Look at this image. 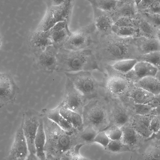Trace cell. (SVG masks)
Masks as SVG:
<instances>
[{"label":"cell","instance_id":"obj_1","mask_svg":"<svg viewBox=\"0 0 160 160\" xmlns=\"http://www.w3.org/2000/svg\"><path fill=\"white\" fill-rule=\"evenodd\" d=\"M90 48L104 74L103 68L106 66L123 59L138 60L141 55L135 38L120 37L113 32L102 36L98 35Z\"/></svg>","mask_w":160,"mask_h":160},{"label":"cell","instance_id":"obj_2","mask_svg":"<svg viewBox=\"0 0 160 160\" xmlns=\"http://www.w3.org/2000/svg\"><path fill=\"white\" fill-rule=\"evenodd\" d=\"M41 113L46 136V160H66L69 152L79 144L77 131H66Z\"/></svg>","mask_w":160,"mask_h":160},{"label":"cell","instance_id":"obj_3","mask_svg":"<svg viewBox=\"0 0 160 160\" xmlns=\"http://www.w3.org/2000/svg\"><path fill=\"white\" fill-rule=\"evenodd\" d=\"M56 71L65 73L83 71H99L102 72L96 58L90 48L78 51L58 49Z\"/></svg>","mask_w":160,"mask_h":160},{"label":"cell","instance_id":"obj_4","mask_svg":"<svg viewBox=\"0 0 160 160\" xmlns=\"http://www.w3.org/2000/svg\"><path fill=\"white\" fill-rule=\"evenodd\" d=\"M82 116L84 126H91L98 132L109 127L111 122L107 95L88 100L83 107Z\"/></svg>","mask_w":160,"mask_h":160},{"label":"cell","instance_id":"obj_5","mask_svg":"<svg viewBox=\"0 0 160 160\" xmlns=\"http://www.w3.org/2000/svg\"><path fill=\"white\" fill-rule=\"evenodd\" d=\"M64 74L87 101L96 97L106 95V92H103L106 91L103 82L97 80L92 71H83Z\"/></svg>","mask_w":160,"mask_h":160},{"label":"cell","instance_id":"obj_6","mask_svg":"<svg viewBox=\"0 0 160 160\" xmlns=\"http://www.w3.org/2000/svg\"><path fill=\"white\" fill-rule=\"evenodd\" d=\"M74 3V0H66L60 5L47 8L46 13L36 30L47 31L61 22H65L69 24Z\"/></svg>","mask_w":160,"mask_h":160},{"label":"cell","instance_id":"obj_7","mask_svg":"<svg viewBox=\"0 0 160 160\" xmlns=\"http://www.w3.org/2000/svg\"><path fill=\"white\" fill-rule=\"evenodd\" d=\"M93 23L72 32L63 48L70 50L78 51L90 48L98 37Z\"/></svg>","mask_w":160,"mask_h":160},{"label":"cell","instance_id":"obj_8","mask_svg":"<svg viewBox=\"0 0 160 160\" xmlns=\"http://www.w3.org/2000/svg\"><path fill=\"white\" fill-rule=\"evenodd\" d=\"M104 70L105 74L103 79L104 87L107 94L111 96L121 97L133 83L128 79L124 74L114 70L109 65L104 67Z\"/></svg>","mask_w":160,"mask_h":160},{"label":"cell","instance_id":"obj_9","mask_svg":"<svg viewBox=\"0 0 160 160\" xmlns=\"http://www.w3.org/2000/svg\"><path fill=\"white\" fill-rule=\"evenodd\" d=\"M41 117V112L32 109H28L23 115L21 123L28 147V160L38 159L36 155L34 140Z\"/></svg>","mask_w":160,"mask_h":160},{"label":"cell","instance_id":"obj_10","mask_svg":"<svg viewBox=\"0 0 160 160\" xmlns=\"http://www.w3.org/2000/svg\"><path fill=\"white\" fill-rule=\"evenodd\" d=\"M87 101L71 81L66 78L63 99L61 102L62 106L82 115L83 108Z\"/></svg>","mask_w":160,"mask_h":160},{"label":"cell","instance_id":"obj_11","mask_svg":"<svg viewBox=\"0 0 160 160\" xmlns=\"http://www.w3.org/2000/svg\"><path fill=\"white\" fill-rule=\"evenodd\" d=\"M19 89L11 75L6 72L0 74V106L3 107L14 102Z\"/></svg>","mask_w":160,"mask_h":160},{"label":"cell","instance_id":"obj_12","mask_svg":"<svg viewBox=\"0 0 160 160\" xmlns=\"http://www.w3.org/2000/svg\"><path fill=\"white\" fill-rule=\"evenodd\" d=\"M107 98L110 114V126L114 125L122 127L128 123L130 117L123 102L119 98L107 94Z\"/></svg>","mask_w":160,"mask_h":160},{"label":"cell","instance_id":"obj_13","mask_svg":"<svg viewBox=\"0 0 160 160\" xmlns=\"http://www.w3.org/2000/svg\"><path fill=\"white\" fill-rule=\"evenodd\" d=\"M28 144L24 136L22 124L18 129L15 133L13 141L9 154L6 158L7 160L27 159L29 155Z\"/></svg>","mask_w":160,"mask_h":160},{"label":"cell","instance_id":"obj_14","mask_svg":"<svg viewBox=\"0 0 160 160\" xmlns=\"http://www.w3.org/2000/svg\"><path fill=\"white\" fill-rule=\"evenodd\" d=\"M94 22L98 35L102 36L112 32V27L114 22L110 14L94 7Z\"/></svg>","mask_w":160,"mask_h":160},{"label":"cell","instance_id":"obj_15","mask_svg":"<svg viewBox=\"0 0 160 160\" xmlns=\"http://www.w3.org/2000/svg\"><path fill=\"white\" fill-rule=\"evenodd\" d=\"M58 49L52 45L37 56L38 66L42 71L48 73L56 71Z\"/></svg>","mask_w":160,"mask_h":160},{"label":"cell","instance_id":"obj_16","mask_svg":"<svg viewBox=\"0 0 160 160\" xmlns=\"http://www.w3.org/2000/svg\"><path fill=\"white\" fill-rule=\"evenodd\" d=\"M138 12L134 0H126L118 1L114 8L109 12L114 23L119 18L122 17L135 18Z\"/></svg>","mask_w":160,"mask_h":160},{"label":"cell","instance_id":"obj_17","mask_svg":"<svg viewBox=\"0 0 160 160\" xmlns=\"http://www.w3.org/2000/svg\"><path fill=\"white\" fill-rule=\"evenodd\" d=\"M28 43L32 51L37 56L48 47L52 45L49 36L46 32L36 30L30 36Z\"/></svg>","mask_w":160,"mask_h":160},{"label":"cell","instance_id":"obj_18","mask_svg":"<svg viewBox=\"0 0 160 160\" xmlns=\"http://www.w3.org/2000/svg\"><path fill=\"white\" fill-rule=\"evenodd\" d=\"M153 116L136 114L132 118L131 125L139 135L146 138L151 137L153 133L150 128V123Z\"/></svg>","mask_w":160,"mask_h":160},{"label":"cell","instance_id":"obj_19","mask_svg":"<svg viewBox=\"0 0 160 160\" xmlns=\"http://www.w3.org/2000/svg\"><path fill=\"white\" fill-rule=\"evenodd\" d=\"M59 104L53 109H42L41 113L64 130L68 132L76 131L72 124L61 115L60 112Z\"/></svg>","mask_w":160,"mask_h":160},{"label":"cell","instance_id":"obj_20","mask_svg":"<svg viewBox=\"0 0 160 160\" xmlns=\"http://www.w3.org/2000/svg\"><path fill=\"white\" fill-rule=\"evenodd\" d=\"M154 95L151 93L136 86L132 83L129 89L121 99L129 98L135 104L147 103Z\"/></svg>","mask_w":160,"mask_h":160},{"label":"cell","instance_id":"obj_21","mask_svg":"<svg viewBox=\"0 0 160 160\" xmlns=\"http://www.w3.org/2000/svg\"><path fill=\"white\" fill-rule=\"evenodd\" d=\"M135 39L141 55L160 51V42L157 38H148L138 37L135 38Z\"/></svg>","mask_w":160,"mask_h":160},{"label":"cell","instance_id":"obj_22","mask_svg":"<svg viewBox=\"0 0 160 160\" xmlns=\"http://www.w3.org/2000/svg\"><path fill=\"white\" fill-rule=\"evenodd\" d=\"M46 142V133L41 113L39 125L34 140L36 155L38 159L46 160L44 150Z\"/></svg>","mask_w":160,"mask_h":160},{"label":"cell","instance_id":"obj_23","mask_svg":"<svg viewBox=\"0 0 160 160\" xmlns=\"http://www.w3.org/2000/svg\"><path fill=\"white\" fill-rule=\"evenodd\" d=\"M132 70L135 74L137 82L146 77L155 76L158 69L156 66L148 62L140 61L137 62Z\"/></svg>","mask_w":160,"mask_h":160},{"label":"cell","instance_id":"obj_24","mask_svg":"<svg viewBox=\"0 0 160 160\" xmlns=\"http://www.w3.org/2000/svg\"><path fill=\"white\" fill-rule=\"evenodd\" d=\"M134 84L136 86L142 88L154 95L160 93V82L155 76L145 77Z\"/></svg>","mask_w":160,"mask_h":160},{"label":"cell","instance_id":"obj_25","mask_svg":"<svg viewBox=\"0 0 160 160\" xmlns=\"http://www.w3.org/2000/svg\"><path fill=\"white\" fill-rule=\"evenodd\" d=\"M60 112L61 115L78 131L82 130L84 127L82 116L79 113L62 106L60 102Z\"/></svg>","mask_w":160,"mask_h":160},{"label":"cell","instance_id":"obj_26","mask_svg":"<svg viewBox=\"0 0 160 160\" xmlns=\"http://www.w3.org/2000/svg\"><path fill=\"white\" fill-rule=\"evenodd\" d=\"M136 18L138 20V37H142L148 38H157V32L158 29L145 19L141 16L139 12Z\"/></svg>","mask_w":160,"mask_h":160},{"label":"cell","instance_id":"obj_27","mask_svg":"<svg viewBox=\"0 0 160 160\" xmlns=\"http://www.w3.org/2000/svg\"><path fill=\"white\" fill-rule=\"evenodd\" d=\"M67 26L64 29L58 31L50 32H46L49 35L52 45L57 49L63 47L65 42L72 33Z\"/></svg>","mask_w":160,"mask_h":160},{"label":"cell","instance_id":"obj_28","mask_svg":"<svg viewBox=\"0 0 160 160\" xmlns=\"http://www.w3.org/2000/svg\"><path fill=\"white\" fill-rule=\"evenodd\" d=\"M128 123L121 127L122 132L121 141L129 147L134 146L138 141L139 134Z\"/></svg>","mask_w":160,"mask_h":160},{"label":"cell","instance_id":"obj_29","mask_svg":"<svg viewBox=\"0 0 160 160\" xmlns=\"http://www.w3.org/2000/svg\"><path fill=\"white\" fill-rule=\"evenodd\" d=\"M98 132L91 126H84L82 130L77 131L78 138L79 143L85 145L93 143V140Z\"/></svg>","mask_w":160,"mask_h":160},{"label":"cell","instance_id":"obj_30","mask_svg":"<svg viewBox=\"0 0 160 160\" xmlns=\"http://www.w3.org/2000/svg\"><path fill=\"white\" fill-rule=\"evenodd\" d=\"M138 61L136 59H123L109 65L114 70L122 74H125L133 68Z\"/></svg>","mask_w":160,"mask_h":160},{"label":"cell","instance_id":"obj_31","mask_svg":"<svg viewBox=\"0 0 160 160\" xmlns=\"http://www.w3.org/2000/svg\"><path fill=\"white\" fill-rule=\"evenodd\" d=\"M112 31L116 35L122 37L134 38L138 37V30L132 27L119 26L113 25Z\"/></svg>","mask_w":160,"mask_h":160},{"label":"cell","instance_id":"obj_32","mask_svg":"<svg viewBox=\"0 0 160 160\" xmlns=\"http://www.w3.org/2000/svg\"><path fill=\"white\" fill-rule=\"evenodd\" d=\"M92 7L108 12L115 7L118 1L116 0H88Z\"/></svg>","mask_w":160,"mask_h":160},{"label":"cell","instance_id":"obj_33","mask_svg":"<svg viewBox=\"0 0 160 160\" xmlns=\"http://www.w3.org/2000/svg\"><path fill=\"white\" fill-rule=\"evenodd\" d=\"M105 149L112 153H118L129 150V147L124 144L121 140H110Z\"/></svg>","mask_w":160,"mask_h":160},{"label":"cell","instance_id":"obj_34","mask_svg":"<svg viewBox=\"0 0 160 160\" xmlns=\"http://www.w3.org/2000/svg\"><path fill=\"white\" fill-rule=\"evenodd\" d=\"M138 60L147 62L157 67L160 64V51L154 52L141 55L138 58Z\"/></svg>","mask_w":160,"mask_h":160},{"label":"cell","instance_id":"obj_35","mask_svg":"<svg viewBox=\"0 0 160 160\" xmlns=\"http://www.w3.org/2000/svg\"><path fill=\"white\" fill-rule=\"evenodd\" d=\"M141 16L157 29H160V14H151L139 12Z\"/></svg>","mask_w":160,"mask_h":160},{"label":"cell","instance_id":"obj_36","mask_svg":"<svg viewBox=\"0 0 160 160\" xmlns=\"http://www.w3.org/2000/svg\"><path fill=\"white\" fill-rule=\"evenodd\" d=\"M104 131L110 140H121L122 132L121 127L111 125Z\"/></svg>","mask_w":160,"mask_h":160},{"label":"cell","instance_id":"obj_37","mask_svg":"<svg viewBox=\"0 0 160 160\" xmlns=\"http://www.w3.org/2000/svg\"><path fill=\"white\" fill-rule=\"evenodd\" d=\"M114 24L119 26L132 27L138 28V20L136 18H133L122 17L118 19Z\"/></svg>","mask_w":160,"mask_h":160},{"label":"cell","instance_id":"obj_38","mask_svg":"<svg viewBox=\"0 0 160 160\" xmlns=\"http://www.w3.org/2000/svg\"><path fill=\"white\" fill-rule=\"evenodd\" d=\"M134 108L136 114L145 115L151 114L153 108L148 103L135 104Z\"/></svg>","mask_w":160,"mask_h":160},{"label":"cell","instance_id":"obj_39","mask_svg":"<svg viewBox=\"0 0 160 160\" xmlns=\"http://www.w3.org/2000/svg\"><path fill=\"white\" fill-rule=\"evenodd\" d=\"M110 140L108 136L104 130L98 132L93 140V143H98L105 148Z\"/></svg>","mask_w":160,"mask_h":160},{"label":"cell","instance_id":"obj_40","mask_svg":"<svg viewBox=\"0 0 160 160\" xmlns=\"http://www.w3.org/2000/svg\"><path fill=\"white\" fill-rule=\"evenodd\" d=\"M160 127V115H154L150 123V128L152 132V135L156 134L159 129Z\"/></svg>","mask_w":160,"mask_h":160},{"label":"cell","instance_id":"obj_41","mask_svg":"<svg viewBox=\"0 0 160 160\" xmlns=\"http://www.w3.org/2000/svg\"><path fill=\"white\" fill-rule=\"evenodd\" d=\"M142 12L151 14H160V0H155L147 9Z\"/></svg>","mask_w":160,"mask_h":160},{"label":"cell","instance_id":"obj_42","mask_svg":"<svg viewBox=\"0 0 160 160\" xmlns=\"http://www.w3.org/2000/svg\"><path fill=\"white\" fill-rule=\"evenodd\" d=\"M155 0H142L137 5L139 12L143 11L147 9Z\"/></svg>","mask_w":160,"mask_h":160},{"label":"cell","instance_id":"obj_43","mask_svg":"<svg viewBox=\"0 0 160 160\" xmlns=\"http://www.w3.org/2000/svg\"><path fill=\"white\" fill-rule=\"evenodd\" d=\"M147 103L153 108L160 106V93L154 95Z\"/></svg>","mask_w":160,"mask_h":160},{"label":"cell","instance_id":"obj_44","mask_svg":"<svg viewBox=\"0 0 160 160\" xmlns=\"http://www.w3.org/2000/svg\"><path fill=\"white\" fill-rule=\"evenodd\" d=\"M66 0H45L47 8L57 6L62 4Z\"/></svg>","mask_w":160,"mask_h":160},{"label":"cell","instance_id":"obj_45","mask_svg":"<svg viewBox=\"0 0 160 160\" xmlns=\"http://www.w3.org/2000/svg\"><path fill=\"white\" fill-rule=\"evenodd\" d=\"M151 114L153 115H160V106L153 108Z\"/></svg>","mask_w":160,"mask_h":160},{"label":"cell","instance_id":"obj_46","mask_svg":"<svg viewBox=\"0 0 160 160\" xmlns=\"http://www.w3.org/2000/svg\"><path fill=\"white\" fill-rule=\"evenodd\" d=\"M157 68L158 70L157 74L155 76V77L160 82V64L158 65Z\"/></svg>","mask_w":160,"mask_h":160},{"label":"cell","instance_id":"obj_47","mask_svg":"<svg viewBox=\"0 0 160 160\" xmlns=\"http://www.w3.org/2000/svg\"><path fill=\"white\" fill-rule=\"evenodd\" d=\"M155 136L157 139H160V127L158 131L155 135Z\"/></svg>","mask_w":160,"mask_h":160},{"label":"cell","instance_id":"obj_48","mask_svg":"<svg viewBox=\"0 0 160 160\" xmlns=\"http://www.w3.org/2000/svg\"><path fill=\"white\" fill-rule=\"evenodd\" d=\"M157 38L160 42V29H158L157 32Z\"/></svg>","mask_w":160,"mask_h":160},{"label":"cell","instance_id":"obj_49","mask_svg":"<svg viewBox=\"0 0 160 160\" xmlns=\"http://www.w3.org/2000/svg\"><path fill=\"white\" fill-rule=\"evenodd\" d=\"M142 0H134L137 5Z\"/></svg>","mask_w":160,"mask_h":160},{"label":"cell","instance_id":"obj_50","mask_svg":"<svg viewBox=\"0 0 160 160\" xmlns=\"http://www.w3.org/2000/svg\"><path fill=\"white\" fill-rule=\"evenodd\" d=\"M117 0L118 1H125L126 0Z\"/></svg>","mask_w":160,"mask_h":160},{"label":"cell","instance_id":"obj_51","mask_svg":"<svg viewBox=\"0 0 160 160\" xmlns=\"http://www.w3.org/2000/svg\"></svg>","mask_w":160,"mask_h":160}]
</instances>
